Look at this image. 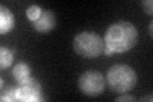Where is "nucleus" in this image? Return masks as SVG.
Wrapping results in <instances>:
<instances>
[{"label": "nucleus", "mask_w": 153, "mask_h": 102, "mask_svg": "<svg viewBox=\"0 0 153 102\" xmlns=\"http://www.w3.org/2000/svg\"><path fill=\"white\" fill-rule=\"evenodd\" d=\"M138 35L137 28L134 24L126 21H117L112 23L107 28L103 38V54L112 55L115 52H125L129 51L137 45Z\"/></svg>", "instance_id": "1"}, {"label": "nucleus", "mask_w": 153, "mask_h": 102, "mask_svg": "<svg viewBox=\"0 0 153 102\" xmlns=\"http://www.w3.org/2000/svg\"><path fill=\"white\" fill-rule=\"evenodd\" d=\"M106 82L110 89L121 95L128 93L135 87L138 77L131 66L125 64H116L108 69Z\"/></svg>", "instance_id": "2"}, {"label": "nucleus", "mask_w": 153, "mask_h": 102, "mask_svg": "<svg viewBox=\"0 0 153 102\" xmlns=\"http://www.w3.org/2000/svg\"><path fill=\"white\" fill-rule=\"evenodd\" d=\"M73 48L78 55L93 59L103 52V40L92 31H83L74 37Z\"/></svg>", "instance_id": "3"}, {"label": "nucleus", "mask_w": 153, "mask_h": 102, "mask_svg": "<svg viewBox=\"0 0 153 102\" xmlns=\"http://www.w3.org/2000/svg\"><path fill=\"white\" fill-rule=\"evenodd\" d=\"M105 86H106V80H105L103 75L97 70L84 71L78 79V87L80 92L91 97L101 95L105 89Z\"/></svg>", "instance_id": "4"}, {"label": "nucleus", "mask_w": 153, "mask_h": 102, "mask_svg": "<svg viewBox=\"0 0 153 102\" xmlns=\"http://www.w3.org/2000/svg\"><path fill=\"white\" fill-rule=\"evenodd\" d=\"M17 101H44L41 97V84L36 78L30 75L18 82L16 87Z\"/></svg>", "instance_id": "5"}, {"label": "nucleus", "mask_w": 153, "mask_h": 102, "mask_svg": "<svg viewBox=\"0 0 153 102\" xmlns=\"http://www.w3.org/2000/svg\"><path fill=\"white\" fill-rule=\"evenodd\" d=\"M32 26L38 32L47 33L56 26V17L51 10H49V9H42L41 17L38 18L36 22H33Z\"/></svg>", "instance_id": "6"}, {"label": "nucleus", "mask_w": 153, "mask_h": 102, "mask_svg": "<svg viewBox=\"0 0 153 102\" xmlns=\"http://www.w3.org/2000/svg\"><path fill=\"white\" fill-rule=\"evenodd\" d=\"M16 24V19H14L13 13L9 10L8 8L4 5L0 7V33H8Z\"/></svg>", "instance_id": "7"}, {"label": "nucleus", "mask_w": 153, "mask_h": 102, "mask_svg": "<svg viewBox=\"0 0 153 102\" xmlns=\"http://www.w3.org/2000/svg\"><path fill=\"white\" fill-rule=\"evenodd\" d=\"M31 74V68L28 66L26 63H19L16 66L13 68V77L16 78L18 82L22 79L28 78Z\"/></svg>", "instance_id": "8"}, {"label": "nucleus", "mask_w": 153, "mask_h": 102, "mask_svg": "<svg viewBox=\"0 0 153 102\" xmlns=\"http://www.w3.org/2000/svg\"><path fill=\"white\" fill-rule=\"evenodd\" d=\"M13 63V52L9 48L1 46L0 47V68L7 69Z\"/></svg>", "instance_id": "9"}, {"label": "nucleus", "mask_w": 153, "mask_h": 102, "mask_svg": "<svg viewBox=\"0 0 153 102\" xmlns=\"http://www.w3.org/2000/svg\"><path fill=\"white\" fill-rule=\"evenodd\" d=\"M41 14H42V8L38 5H31L27 9V18L30 19L32 23L36 22L37 19L41 17Z\"/></svg>", "instance_id": "10"}, {"label": "nucleus", "mask_w": 153, "mask_h": 102, "mask_svg": "<svg viewBox=\"0 0 153 102\" xmlns=\"http://www.w3.org/2000/svg\"><path fill=\"white\" fill-rule=\"evenodd\" d=\"M142 7H143V9H144V12L147 14H149V16L153 14V1L152 0H143Z\"/></svg>", "instance_id": "11"}, {"label": "nucleus", "mask_w": 153, "mask_h": 102, "mask_svg": "<svg viewBox=\"0 0 153 102\" xmlns=\"http://www.w3.org/2000/svg\"><path fill=\"white\" fill-rule=\"evenodd\" d=\"M124 101H137V98L134 96H130V95H128V93H121L120 97H117L116 98V102H124Z\"/></svg>", "instance_id": "12"}, {"label": "nucleus", "mask_w": 153, "mask_h": 102, "mask_svg": "<svg viewBox=\"0 0 153 102\" xmlns=\"http://www.w3.org/2000/svg\"><path fill=\"white\" fill-rule=\"evenodd\" d=\"M139 101H149V102H152V101H153V97H152L151 95H149V96H144V97H142Z\"/></svg>", "instance_id": "13"}, {"label": "nucleus", "mask_w": 153, "mask_h": 102, "mask_svg": "<svg viewBox=\"0 0 153 102\" xmlns=\"http://www.w3.org/2000/svg\"><path fill=\"white\" fill-rule=\"evenodd\" d=\"M152 28H153V23L151 22V23H149V26H148V31H149V35H151V37H152V35H153V31H152Z\"/></svg>", "instance_id": "14"}]
</instances>
